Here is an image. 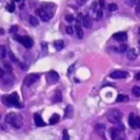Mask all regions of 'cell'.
Wrapping results in <instances>:
<instances>
[{"label": "cell", "mask_w": 140, "mask_h": 140, "mask_svg": "<svg viewBox=\"0 0 140 140\" xmlns=\"http://www.w3.org/2000/svg\"><path fill=\"white\" fill-rule=\"evenodd\" d=\"M106 117H107V120L109 123L118 125L121 123V117H123V115H121V113L118 109H111V111L107 112Z\"/></svg>", "instance_id": "6da1fadb"}, {"label": "cell", "mask_w": 140, "mask_h": 140, "mask_svg": "<svg viewBox=\"0 0 140 140\" xmlns=\"http://www.w3.org/2000/svg\"><path fill=\"white\" fill-rule=\"evenodd\" d=\"M5 121L13 127H15V128H21L22 127V119L15 113H9L5 116Z\"/></svg>", "instance_id": "7a4b0ae2"}, {"label": "cell", "mask_w": 140, "mask_h": 140, "mask_svg": "<svg viewBox=\"0 0 140 140\" xmlns=\"http://www.w3.org/2000/svg\"><path fill=\"white\" fill-rule=\"evenodd\" d=\"M40 79V75L37 74H31L25 77V79H24V86L26 87H31L33 83H35L36 81H37Z\"/></svg>", "instance_id": "3957f363"}, {"label": "cell", "mask_w": 140, "mask_h": 140, "mask_svg": "<svg viewBox=\"0 0 140 140\" xmlns=\"http://www.w3.org/2000/svg\"><path fill=\"white\" fill-rule=\"evenodd\" d=\"M36 12V14L37 15H40V18L42 20H43L44 22H47V21H49L51 19H52V16H53V14H51V13H48V12H46L45 10H43V9H37L35 11Z\"/></svg>", "instance_id": "277c9868"}, {"label": "cell", "mask_w": 140, "mask_h": 140, "mask_svg": "<svg viewBox=\"0 0 140 140\" xmlns=\"http://www.w3.org/2000/svg\"><path fill=\"white\" fill-rule=\"evenodd\" d=\"M112 79H125L128 77V72L124 70H115L109 75Z\"/></svg>", "instance_id": "5b68a950"}, {"label": "cell", "mask_w": 140, "mask_h": 140, "mask_svg": "<svg viewBox=\"0 0 140 140\" xmlns=\"http://www.w3.org/2000/svg\"><path fill=\"white\" fill-rule=\"evenodd\" d=\"M95 131L97 132L102 139H105V126L103 124H96L95 125Z\"/></svg>", "instance_id": "8992f818"}, {"label": "cell", "mask_w": 140, "mask_h": 140, "mask_svg": "<svg viewBox=\"0 0 140 140\" xmlns=\"http://www.w3.org/2000/svg\"><path fill=\"white\" fill-rule=\"evenodd\" d=\"M126 56L129 60H135L138 57V52L135 48H129V49L126 52Z\"/></svg>", "instance_id": "52a82bcc"}, {"label": "cell", "mask_w": 140, "mask_h": 140, "mask_svg": "<svg viewBox=\"0 0 140 140\" xmlns=\"http://www.w3.org/2000/svg\"><path fill=\"white\" fill-rule=\"evenodd\" d=\"M21 44L23 46H25L26 48H31L33 46V40L29 36H23L22 40H21Z\"/></svg>", "instance_id": "ba28073f"}, {"label": "cell", "mask_w": 140, "mask_h": 140, "mask_svg": "<svg viewBox=\"0 0 140 140\" xmlns=\"http://www.w3.org/2000/svg\"><path fill=\"white\" fill-rule=\"evenodd\" d=\"M113 37L117 42H125L127 40V34L125 32H118V33H115L113 35Z\"/></svg>", "instance_id": "9c48e42d"}, {"label": "cell", "mask_w": 140, "mask_h": 140, "mask_svg": "<svg viewBox=\"0 0 140 140\" xmlns=\"http://www.w3.org/2000/svg\"><path fill=\"white\" fill-rule=\"evenodd\" d=\"M82 24H83V26H84V27H87V29H91V27H92V18H91L89 14L84 15Z\"/></svg>", "instance_id": "30bf717a"}, {"label": "cell", "mask_w": 140, "mask_h": 140, "mask_svg": "<svg viewBox=\"0 0 140 140\" xmlns=\"http://www.w3.org/2000/svg\"><path fill=\"white\" fill-rule=\"evenodd\" d=\"M109 135H111V138L113 140H116L120 137V131L115 127V128H111L109 129Z\"/></svg>", "instance_id": "8fae6325"}, {"label": "cell", "mask_w": 140, "mask_h": 140, "mask_svg": "<svg viewBox=\"0 0 140 140\" xmlns=\"http://www.w3.org/2000/svg\"><path fill=\"white\" fill-rule=\"evenodd\" d=\"M34 121H35V125H36V126H38V127H43V126H45L44 120H43V118L41 117V115H40V114H35V115H34Z\"/></svg>", "instance_id": "7c38bea8"}, {"label": "cell", "mask_w": 140, "mask_h": 140, "mask_svg": "<svg viewBox=\"0 0 140 140\" xmlns=\"http://www.w3.org/2000/svg\"><path fill=\"white\" fill-rule=\"evenodd\" d=\"M72 115H74V107L71 105H68L65 111V118H71Z\"/></svg>", "instance_id": "4fadbf2b"}, {"label": "cell", "mask_w": 140, "mask_h": 140, "mask_svg": "<svg viewBox=\"0 0 140 140\" xmlns=\"http://www.w3.org/2000/svg\"><path fill=\"white\" fill-rule=\"evenodd\" d=\"M103 15V12H102V9L99 8L96 10H93V19L94 20H100Z\"/></svg>", "instance_id": "5bb4252c"}, {"label": "cell", "mask_w": 140, "mask_h": 140, "mask_svg": "<svg viewBox=\"0 0 140 140\" xmlns=\"http://www.w3.org/2000/svg\"><path fill=\"white\" fill-rule=\"evenodd\" d=\"M1 101L4 105H7V106H13L12 105V101L10 99V96H2L1 97Z\"/></svg>", "instance_id": "9a60e30c"}, {"label": "cell", "mask_w": 140, "mask_h": 140, "mask_svg": "<svg viewBox=\"0 0 140 140\" xmlns=\"http://www.w3.org/2000/svg\"><path fill=\"white\" fill-rule=\"evenodd\" d=\"M59 119H60V116L58 114H54L53 116L51 117V119H49V124L51 125H54V124H57L58 121H59Z\"/></svg>", "instance_id": "2e32d148"}, {"label": "cell", "mask_w": 140, "mask_h": 140, "mask_svg": "<svg viewBox=\"0 0 140 140\" xmlns=\"http://www.w3.org/2000/svg\"><path fill=\"white\" fill-rule=\"evenodd\" d=\"M30 23H31L32 26H37L40 24V21H38V19L36 16L32 15V16H30Z\"/></svg>", "instance_id": "e0dca14e"}, {"label": "cell", "mask_w": 140, "mask_h": 140, "mask_svg": "<svg viewBox=\"0 0 140 140\" xmlns=\"http://www.w3.org/2000/svg\"><path fill=\"white\" fill-rule=\"evenodd\" d=\"M129 101V97L127 95H124V94H119L117 96V102L119 103H125V102H128Z\"/></svg>", "instance_id": "ac0fdd59"}, {"label": "cell", "mask_w": 140, "mask_h": 140, "mask_svg": "<svg viewBox=\"0 0 140 140\" xmlns=\"http://www.w3.org/2000/svg\"><path fill=\"white\" fill-rule=\"evenodd\" d=\"M61 100H63V95H61V93H60L59 91H57V92L55 93L54 97H53V101H54L55 103H58V102H60Z\"/></svg>", "instance_id": "d6986e66"}, {"label": "cell", "mask_w": 140, "mask_h": 140, "mask_svg": "<svg viewBox=\"0 0 140 140\" xmlns=\"http://www.w3.org/2000/svg\"><path fill=\"white\" fill-rule=\"evenodd\" d=\"M48 76H49V78H51V80H53V81H57L58 79H59V76H58V74L56 71H49V74H48Z\"/></svg>", "instance_id": "ffe728a7"}, {"label": "cell", "mask_w": 140, "mask_h": 140, "mask_svg": "<svg viewBox=\"0 0 140 140\" xmlns=\"http://www.w3.org/2000/svg\"><path fill=\"white\" fill-rule=\"evenodd\" d=\"M76 32H77V35H78L79 38L83 37V31H82V29L80 26V24H77V25H76Z\"/></svg>", "instance_id": "44dd1931"}, {"label": "cell", "mask_w": 140, "mask_h": 140, "mask_svg": "<svg viewBox=\"0 0 140 140\" xmlns=\"http://www.w3.org/2000/svg\"><path fill=\"white\" fill-rule=\"evenodd\" d=\"M135 118H136V116L132 113L129 114V125L132 129H135Z\"/></svg>", "instance_id": "7402d4cb"}, {"label": "cell", "mask_w": 140, "mask_h": 140, "mask_svg": "<svg viewBox=\"0 0 140 140\" xmlns=\"http://www.w3.org/2000/svg\"><path fill=\"white\" fill-rule=\"evenodd\" d=\"M54 46H55V48H56L57 51H60L64 47V42L63 41H56L54 43Z\"/></svg>", "instance_id": "603a6c76"}, {"label": "cell", "mask_w": 140, "mask_h": 140, "mask_svg": "<svg viewBox=\"0 0 140 140\" xmlns=\"http://www.w3.org/2000/svg\"><path fill=\"white\" fill-rule=\"evenodd\" d=\"M5 54H7V49L3 45H0V59H3L5 57Z\"/></svg>", "instance_id": "cb8c5ba5"}, {"label": "cell", "mask_w": 140, "mask_h": 140, "mask_svg": "<svg viewBox=\"0 0 140 140\" xmlns=\"http://www.w3.org/2000/svg\"><path fill=\"white\" fill-rule=\"evenodd\" d=\"M126 3L128 5H130V7H133V5L136 7L137 4L140 3V0H126Z\"/></svg>", "instance_id": "d4e9b609"}, {"label": "cell", "mask_w": 140, "mask_h": 140, "mask_svg": "<svg viewBox=\"0 0 140 140\" xmlns=\"http://www.w3.org/2000/svg\"><path fill=\"white\" fill-rule=\"evenodd\" d=\"M117 9H118V5H117L116 3H113V2H112V3H109V4H108V10L111 11V12L116 11Z\"/></svg>", "instance_id": "484cf974"}, {"label": "cell", "mask_w": 140, "mask_h": 140, "mask_svg": "<svg viewBox=\"0 0 140 140\" xmlns=\"http://www.w3.org/2000/svg\"><path fill=\"white\" fill-rule=\"evenodd\" d=\"M14 9H15L14 2H10V3H8V4H7V10H8L9 12H13V11H14Z\"/></svg>", "instance_id": "4316f807"}, {"label": "cell", "mask_w": 140, "mask_h": 140, "mask_svg": "<svg viewBox=\"0 0 140 140\" xmlns=\"http://www.w3.org/2000/svg\"><path fill=\"white\" fill-rule=\"evenodd\" d=\"M128 49H129V48H128V45H127V44H121L120 47H119V52L120 53H125Z\"/></svg>", "instance_id": "83f0119b"}, {"label": "cell", "mask_w": 140, "mask_h": 140, "mask_svg": "<svg viewBox=\"0 0 140 140\" xmlns=\"http://www.w3.org/2000/svg\"><path fill=\"white\" fill-rule=\"evenodd\" d=\"M132 93L136 96H140V87H133L132 88Z\"/></svg>", "instance_id": "f1b7e54d"}, {"label": "cell", "mask_w": 140, "mask_h": 140, "mask_svg": "<svg viewBox=\"0 0 140 140\" xmlns=\"http://www.w3.org/2000/svg\"><path fill=\"white\" fill-rule=\"evenodd\" d=\"M135 129H140V117L135 118Z\"/></svg>", "instance_id": "f546056e"}, {"label": "cell", "mask_w": 140, "mask_h": 140, "mask_svg": "<svg viewBox=\"0 0 140 140\" xmlns=\"http://www.w3.org/2000/svg\"><path fill=\"white\" fill-rule=\"evenodd\" d=\"M83 14L82 13H79L78 14V16H77V21H78V24H82V22H83Z\"/></svg>", "instance_id": "4dcf8cb0"}, {"label": "cell", "mask_w": 140, "mask_h": 140, "mask_svg": "<svg viewBox=\"0 0 140 140\" xmlns=\"http://www.w3.org/2000/svg\"><path fill=\"white\" fill-rule=\"evenodd\" d=\"M74 20H75V16L72 15V14H67L66 15V21L67 22H72Z\"/></svg>", "instance_id": "1f68e13d"}, {"label": "cell", "mask_w": 140, "mask_h": 140, "mask_svg": "<svg viewBox=\"0 0 140 140\" xmlns=\"http://www.w3.org/2000/svg\"><path fill=\"white\" fill-rule=\"evenodd\" d=\"M66 32H67V34L72 35V34H74V29H72L70 25H68V26L66 27Z\"/></svg>", "instance_id": "d6a6232c"}, {"label": "cell", "mask_w": 140, "mask_h": 140, "mask_svg": "<svg viewBox=\"0 0 140 140\" xmlns=\"http://www.w3.org/2000/svg\"><path fill=\"white\" fill-rule=\"evenodd\" d=\"M64 136H63V140H69V135H68V131H67L66 129L63 131Z\"/></svg>", "instance_id": "836d02e7"}, {"label": "cell", "mask_w": 140, "mask_h": 140, "mask_svg": "<svg viewBox=\"0 0 140 140\" xmlns=\"http://www.w3.org/2000/svg\"><path fill=\"white\" fill-rule=\"evenodd\" d=\"M13 81V78L11 76H8V77H4V82H8V83H11Z\"/></svg>", "instance_id": "e575fe53"}, {"label": "cell", "mask_w": 140, "mask_h": 140, "mask_svg": "<svg viewBox=\"0 0 140 140\" xmlns=\"http://www.w3.org/2000/svg\"><path fill=\"white\" fill-rule=\"evenodd\" d=\"M99 4H100V8L103 9L105 7V1H104V0H99Z\"/></svg>", "instance_id": "d590c367"}, {"label": "cell", "mask_w": 140, "mask_h": 140, "mask_svg": "<svg viewBox=\"0 0 140 140\" xmlns=\"http://www.w3.org/2000/svg\"><path fill=\"white\" fill-rule=\"evenodd\" d=\"M86 2H87V0H77V3H78L79 5H83Z\"/></svg>", "instance_id": "8d00e7d4"}, {"label": "cell", "mask_w": 140, "mask_h": 140, "mask_svg": "<svg viewBox=\"0 0 140 140\" xmlns=\"http://www.w3.org/2000/svg\"><path fill=\"white\" fill-rule=\"evenodd\" d=\"M4 67H5V70L8 72H11V66L9 64H4Z\"/></svg>", "instance_id": "74e56055"}, {"label": "cell", "mask_w": 140, "mask_h": 140, "mask_svg": "<svg viewBox=\"0 0 140 140\" xmlns=\"http://www.w3.org/2000/svg\"><path fill=\"white\" fill-rule=\"evenodd\" d=\"M18 31V26H12L10 29V33H15Z\"/></svg>", "instance_id": "f35d334b"}, {"label": "cell", "mask_w": 140, "mask_h": 140, "mask_svg": "<svg viewBox=\"0 0 140 140\" xmlns=\"http://www.w3.org/2000/svg\"><path fill=\"white\" fill-rule=\"evenodd\" d=\"M13 37H14V40H16L18 42H20V43H21V40H22L21 36H19V35H13Z\"/></svg>", "instance_id": "ab89813d"}, {"label": "cell", "mask_w": 140, "mask_h": 140, "mask_svg": "<svg viewBox=\"0 0 140 140\" xmlns=\"http://www.w3.org/2000/svg\"><path fill=\"white\" fill-rule=\"evenodd\" d=\"M136 13H138V14H140V3L136 5Z\"/></svg>", "instance_id": "60d3db41"}, {"label": "cell", "mask_w": 140, "mask_h": 140, "mask_svg": "<svg viewBox=\"0 0 140 140\" xmlns=\"http://www.w3.org/2000/svg\"><path fill=\"white\" fill-rule=\"evenodd\" d=\"M10 58H11V60H12V61H16V58L14 57V55L12 54V53H10Z\"/></svg>", "instance_id": "b9f144b4"}, {"label": "cell", "mask_w": 140, "mask_h": 140, "mask_svg": "<svg viewBox=\"0 0 140 140\" xmlns=\"http://www.w3.org/2000/svg\"><path fill=\"white\" fill-rule=\"evenodd\" d=\"M135 79L136 80H140V71H138L137 74L135 75Z\"/></svg>", "instance_id": "7bdbcfd3"}, {"label": "cell", "mask_w": 140, "mask_h": 140, "mask_svg": "<svg viewBox=\"0 0 140 140\" xmlns=\"http://www.w3.org/2000/svg\"><path fill=\"white\" fill-rule=\"evenodd\" d=\"M20 66H21V69H23V70H26V69H27V67H26L25 65H22V64H21Z\"/></svg>", "instance_id": "ee69618b"}, {"label": "cell", "mask_w": 140, "mask_h": 140, "mask_svg": "<svg viewBox=\"0 0 140 140\" xmlns=\"http://www.w3.org/2000/svg\"><path fill=\"white\" fill-rule=\"evenodd\" d=\"M2 77H3V70L0 68V78H2Z\"/></svg>", "instance_id": "f6af8a7d"}, {"label": "cell", "mask_w": 140, "mask_h": 140, "mask_svg": "<svg viewBox=\"0 0 140 140\" xmlns=\"http://www.w3.org/2000/svg\"><path fill=\"white\" fill-rule=\"evenodd\" d=\"M116 140H125V139H124L123 137H119V138H118V139H116Z\"/></svg>", "instance_id": "bcb514c9"}, {"label": "cell", "mask_w": 140, "mask_h": 140, "mask_svg": "<svg viewBox=\"0 0 140 140\" xmlns=\"http://www.w3.org/2000/svg\"><path fill=\"white\" fill-rule=\"evenodd\" d=\"M138 140H140V135H139V137H138Z\"/></svg>", "instance_id": "7dc6e473"}, {"label": "cell", "mask_w": 140, "mask_h": 140, "mask_svg": "<svg viewBox=\"0 0 140 140\" xmlns=\"http://www.w3.org/2000/svg\"><path fill=\"white\" fill-rule=\"evenodd\" d=\"M139 34H140V27H139Z\"/></svg>", "instance_id": "c3c4849f"}, {"label": "cell", "mask_w": 140, "mask_h": 140, "mask_svg": "<svg viewBox=\"0 0 140 140\" xmlns=\"http://www.w3.org/2000/svg\"><path fill=\"white\" fill-rule=\"evenodd\" d=\"M16 1H21V0H16Z\"/></svg>", "instance_id": "681fc988"}]
</instances>
